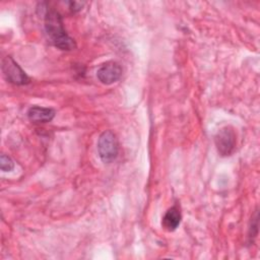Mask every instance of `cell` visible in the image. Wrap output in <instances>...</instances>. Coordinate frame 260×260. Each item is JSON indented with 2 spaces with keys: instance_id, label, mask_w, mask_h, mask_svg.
Returning a JSON list of instances; mask_svg holds the SVG:
<instances>
[{
  "instance_id": "1",
  "label": "cell",
  "mask_w": 260,
  "mask_h": 260,
  "mask_svg": "<svg viewBox=\"0 0 260 260\" xmlns=\"http://www.w3.org/2000/svg\"><path fill=\"white\" fill-rule=\"evenodd\" d=\"M44 26L49 42L62 51H72L76 48L75 41L66 32L61 14L53 9L45 7Z\"/></svg>"
},
{
  "instance_id": "2",
  "label": "cell",
  "mask_w": 260,
  "mask_h": 260,
  "mask_svg": "<svg viewBox=\"0 0 260 260\" xmlns=\"http://www.w3.org/2000/svg\"><path fill=\"white\" fill-rule=\"evenodd\" d=\"M98 152L105 164L113 162L119 154V141L111 130L104 131L98 140Z\"/></svg>"
},
{
  "instance_id": "3",
  "label": "cell",
  "mask_w": 260,
  "mask_h": 260,
  "mask_svg": "<svg viewBox=\"0 0 260 260\" xmlns=\"http://www.w3.org/2000/svg\"><path fill=\"white\" fill-rule=\"evenodd\" d=\"M1 69L5 79L15 85H24L29 83L30 79L21 67L10 56H6L2 60Z\"/></svg>"
},
{
  "instance_id": "4",
  "label": "cell",
  "mask_w": 260,
  "mask_h": 260,
  "mask_svg": "<svg viewBox=\"0 0 260 260\" xmlns=\"http://www.w3.org/2000/svg\"><path fill=\"white\" fill-rule=\"evenodd\" d=\"M214 143L217 152L221 156L231 155L234 152L237 143V136L234 128L232 126L220 128L214 136Z\"/></svg>"
},
{
  "instance_id": "5",
  "label": "cell",
  "mask_w": 260,
  "mask_h": 260,
  "mask_svg": "<svg viewBox=\"0 0 260 260\" xmlns=\"http://www.w3.org/2000/svg\"><path fill=\"white\" fill-rule=\"evenodd\" d=\"M123 73V69L118 62L108 61L100 66L96 71L98 79L106 85H110L118 81Z\"/></svg>"
},
{
  "instance_id": "6",
  "label": "cell",
  "mask_w": 260,
  "mask_h": 260,
  "mask_svg": "<svg viewBox=\"0 0 260 260\" xmlns=\"http://www.w3.org/2000/svg\"><path fill=\"white\" fill-rule=\"evenodd\" d=\"M56 112L52 108H45L40 106L30 107L27 111V118L35 123H47L54 119Z\"/></svg>"
},
{
  "instance_id": "7",
  "label": "cell",
  "mask_w": 260,
  "mask_h": 260,
  "mask_svg": "<svg viewBox=\"0 0 260 260\" xmlns=\"http://www.w3.org/2000/svg\"><path fill=\"white\" fill-rule=\"evenodd\" d=\"M181 219L182 214L180 208L178 205H174L166 211L161 220V225L168 232H174L180 225Z\"/></svg>"
},
{
  "instance_id": "8",
  "label": "cell",
  "mask_w": 260,
  "mask_h": 260,
  "mask_svg": "<svg viewBox=\"0 0 260 260\" xmlns=\"http://www.w3.org/2000/svg\"><path fill=\"white\" fill-rule=\"evenodd\" d=\"M0 167L3 172H11L14 168V162L9 155L2 153L0 156Z\"/></svg>"
},
{
  "instance_id": "9",
  "label": "cell",
  "mask_w": 260,
  "mask_h": 260,
  "mask_svg": "<svg viewBox=\"0 0 260 260\" xmlns=\"http://www.w3.org/2000/svg\"><path fill=\"white\" fill-rule=\"evenodd\" d=\"M83 2H77V1H69L68 5H69V9L74 13V12H78L82 9L83 6Z\"/></svg>"
}]
</instances>
